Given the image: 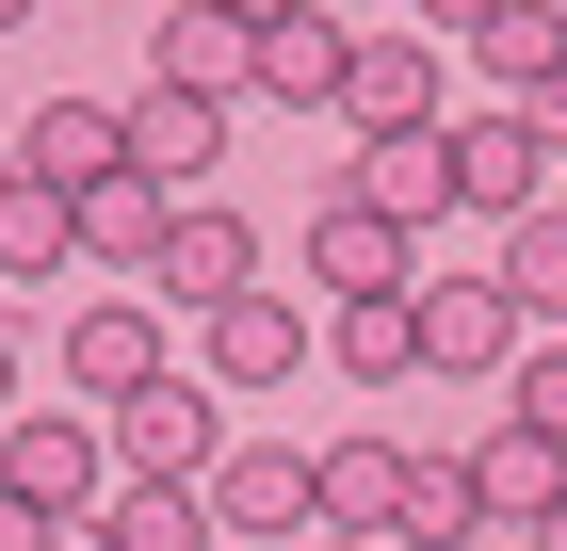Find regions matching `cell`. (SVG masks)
<instances>
[{
    "label": "cell",
    "instance_id": "cell-36",
    "mask_svg": "<svg viewBox=\"0 0 567 551\" xmlns=\"http://www.w3.org/2000/svg\"><path fill=\"white\" fill-rule=\"evenodd\" d=\"M341 17H357V0H341Z\"/></svg>",
    "mask_w": 567,
    "mask_h": 551
},
{
    "label": "cell",
    "instance_id": "cell-4",
    "mask_svg": "<svg viewBox=\"0 0 567 551\" xmlns=\"http://www.w3.org/2000/svg\"><path fill=\"white\" fill-rule=\"evenodd\" d=\"M114 455H131V470H163V487H212L227 422H212V389H195V374H146L131 406H114Z\"/></svg>",
    "mask_w": 567,
    "mask_h": 551
},
{
    "label": "cell",
    "instance_id": "cell-16",
    "mask_svg": "<svg viewBox=\"0 0 567 551\" xmlns=\"http://www.w3.org/2000/svg\"><path fill=\"white\" fill-rule=\"evenodd\" d=\"M146 82L244 98V82H260V17H227V0H178V17H163V65H146Z\"/></svg>",
    "mask_w": 567,
    "mask_h": 551
},
{
    "label": "cell",
    "instance_id": "cell-26",
    "mask_svg": "<svg viewBox=\"0 0 567 551\" xmlns=\"http://www.w3.org/2000/svg\"><path fill=\"white\" fill-rule=\"evenodd\" d=\"M49 535H65V519H49V503H17V487H0V551H49Z\"/></svg>",
    "mask_w": 567,
    "mask_h": 551
},
{
    "label": "cell",
    "instance_id": "cell-2",
    "mask_svg": "<svg viewBox=\"0 0 567 551\" xmlns=\"http://www.w3.org/2000/svg\"><path fill=\"white\" fill-rule=\"evenodd\" d=\"M212 519H227V535H308V519H324V455L227 438V455H212Z\"/></svg>",
    "mask_w": 567,
    "mask_h": 551
},
{
    "label": "cell",
    "instance_id": "cell-33",
    "mask_svg": "<svg viewBox=\"0 0 567 551\" xmlns=\"http://www.w3.org/2000/svg\"><path fill=\"white\" fill-rule=\"evenodd\" d=\"M0 389H17V340H0Z\"/></svg>",
    "mask_w": 567,
    "mask_h": 551
},
{
    "label": "cell",
    "instance_id": "cell-15",
    "mask_svg": "<svg viewBox=\"0 0 567 551\" xmlns=\"http://www.w3.org/2000/svg\"><path fill=\"white\" fill-rule=\"evenodd\" d=\"M341 114H357V130H437V49H422V33H357Z\"/></svg>",
    "mask_w": 567,
    "mask_h": 551
},
{
    "label": "cell",
    "instance_id": "cell-29",
    "mask_svg": "<svg viewBox=\"0 0 567 551\" xmlns=\"http://www.w3.org/2000/svg\"><path fill=\"white\" fill-rule=\"evenodd\" d=\"M519 551H567V487H551V503H535V519H519Z\"/></svg>",
    "mask_w": 567,
    "mask_h": 551
},
{
    "label": "cell",
    "instance_id": "cell-11",
    "mask_svg": "<svg viewBox=\"0 0 567 551\" xmlns=\"http://www.w3.org/2000/svg\"><path fill=\"white\" fill-rule=\"evenodd\" d=\"M195 325H212V389H276V374L308 357V308L276 293V276H260V293H227V308H195Z\"/></svg>",
    "mask_w": 567,
    "mask_h": 551
},
{
    "label": "cell",
    "instance_id": "cell-22",
    "mask_svg": "<svg viewBox=\"0 0 567 551\" xmlns=\"http://www.w3.org/2000/svg\"><path fill=\"white\" fill-rule=\"evenodd\" d=\"M390 535H405V551H471V535H486L471 455H422V470H405V519H390Z\"/></svg>",
    "mask_w": 567,
    "mask_h": 551
},
{
    "label": "cell",
    "instance_id": "cell-8",
    "mask_svg": "<svg viewBox=\"0 0 567 551\" xmlns=\"http://www.w3.org/2000/svg\"><path fill=\"white\" fill-rule=\"evenodd\" d=\"M535 195H551V146H535V114H454V212H503V227H519Z\"/></svg>",
    "mask_w": 567,
    "mask_h": 551
},
{
    "label": "cell",
    "instance_id": "cell-32",
    "mask_svg": "<svg viewBox=\"0 0 567 551\" xmlns=\"http://www.w3.org/2000/svg\"><path fill=\"white\" fill-rule=\"evenodd\" d=\"M17 17H33V0H0V33H17Z\"/></svg>",
    "mask_w": 567,
    "mask_h": 551
},
{
    "label": "cell",
    "instance_id": "cell-18",
    "mask_svg": "<svg viewBox=\"0 0 567 551\" xmlns=\"http://www.w3.org/2000/svg\"><path fill=\"white\" fill-rule=\"evenodd\" d=\"M212 487H163V470H131L114 503H97V551H212Z\"/></svg>",
    "mask_w": 567,
    "mask_h": 551
},
{
    "label": "cell",
    "instance_id": "cell-14",
    "mask_svg": "<svg viewBox=\"0 0 567 551\" xmlns=\"http://www.w3.org/2000/svg\"><path fill=\"white\" fill-rule=\"evenodd\" d=\"M131 163L195 195V178L227 163V98H195V82H146V98H131Z\"/></svg>",
    "mask_w": 567,
    "mask_h": 551
},
{
    "label": "cell",
    "instance_id": "cell-17",
    "mask_svg": "<svg viewBox=\"0 0 567 551\" xmlns=\"http://www.w3.org/2000/svg\"><path fill=\"white\" fill-rule=\"evenodd\" d=\"M471 487H486V519H503V535H519V519H535V503H551V487H567V438H551V422H519V406H503V422L471 438Z\"/></svg>",
    "mask_w": 567,
    "mask_h": 551
},
{
    "label": "cell",
    "instance_id": "cell-5",
    "mask_svg": "<svg viewBox=\"0 0 567 551\" xmlns=\"http://www.w3.org/2000/svg\"><path fill=\"white\" fill-rule=\"evenodd\" d=\"M308 276L324 293H422V227H390L373 195H324L308 212Z\"/></svg>",
    "mask_w": 567,
    "mask_h": 551
},
{
    "label": "cell",
    "instance_id": "cell-34",
    "mask_svg": "<svg viewBox=\"0 0 567 551\" xmlns=\"http://www.w3.org/2000/svg\"><path fill=\"white\" fill-rule=\"evenodd\" d=\"M0 276H17V259H0Z\"/></svg>",
    "mask_w": 567,
    "mask_h": 551
},
{
    "label": "cell",
    "instance_id": "cell-7",
    "mask_svg": "<svg viewBox=\"0 0 567 551\" xmlns=\"http://www.w3.org/2000/svg\"><path fill=\"white\" fill-rule=\"evenodd\" d=\"M341 195H373V212H390V227L454 212V114H437V130H357V163H341Z\"/></svg>",
    "mask_w": 567,
    "mask_h": 551
},
{
    "label": "cell",
    "instance_id": "cell-23",
    "mask_svg": "<svg viewBox=\"0 0 567 551\" xmlns=\"http://www.w3.org/2000/svg\"><path fill=\"white\" fill-rule=\"evenodd\" d=\"M486 82H503V98H535V82H551V65H567V17H551V0H503V17H486Z\"/></svg>",
    "mask_w": 567,
    "mask_h": 551
},
{
    "label": "cell",
    "instance_id": "cell-30",
    "mask_svg": "<svg viewBox=\"0 0 567 551\" xmlns=\"http://www.w3.org/2000/svg\"><path fill=\"white\" fill-rule=\"evenodd\" d=\"M308 551H390V535H308Z\"/></svg>",
    "mask_w": 567,
    "mask_h": 551
},
{
    "label": "cell",
    "instance_id": "cell-25",
    "mask_svg": "<svg viewBox=\"0 0 567 551\" xmlns=\"http://www.w3.org/2000/svg\"><path fill=\"white\" fill-rule=\"evenodd\" d=\"M503 406H519V422H551V438H567V340H535L519 374H503Z\"/></svg>",
    "mask_w": 567,
    "mask_h": 551
},
{
    "label": "cell",
    "instance_id": "cell-13",
    "mask_svg": "<svg viewBox=\"0 0 567 551\" xmlns=\"http://www.w3.org/2000/svg\"><path fill=\"white\" fill-rule=\"evenodd\" d=\"M163 293H178V308L260 293V227H244V212H195V195H178V227H163Z\"/></svg>",
    "mask_w": 567,
    "mask_h": 551
},
{
    "label": "cell",
    "instance_id": "cell-1",
    "mask_svg": "<svg viewBox=\"0 0 567 551\" xmlns=\"http://www.w3.org/2000/svg\"><path fill=\"white\" fill-rule=\"evenodd\" d=\"M535 308L503 276H422V374H519Z\"/></svg>",
    "mask_w": 567,
    "mask_h": 551
},
{
    "label": "cell",
    "instance_id": "cell-24",
    "mask_svg": "<svg viewBox=\"0 0 567 551\" xmlns=\"http://www.w3.org/2000/svg\"><path fill=\"white\" fill-rule=\"evenodd\" d=\"M503 293H519L535 325H567V212H551V195H535V212L503 227Z\"/></svg>",
    "mask_w": 567,
    "mask_h": 551
},
{
    "label": "cell",
    "instance_id": "cell-12",
    "mask_svg": "<svg viewBox=\"0 0 567 551\" xmlns=\"http://www.w3.org/2000/svg\"><path fill=\"white\" fill-rule=\"evenodd\" d=\"M17 163H33L49 195H82V178H114V163H131V114H114V98H33Z\"/></svg>",
    "mask_w": 567,
    "mask_h": 551
},
{
    "label": "cell",
    "instance_id": "cell-35",
    "mask_svg": "<svg viewBox=\"0 0 567 551\" xmlns=\"http://www.w3.org/2000/svg\"><path fill=\"white\" fill-rule=\"evenodd\" d=\"M551 17H567V0H551Z\"/></svg>",
    "mask_w": 567,
    "mask_h": 551
},
{
    "label": "cell",
    "instance_id": "cell-20",
    "mask_svg": "<svg viewBox=\"0 0 567 551\" xmlns=\"http://www.w3.org/2000/svg\"><path fill=\"white\" fill-rule=\"evenodd\" d=\"M405 438H324V519H341V535H390L405 519Z\"/></svg>",
    "mask_w": 567,
    "mask_h": 551
},
{
    "label": "cell",
    "instance_id": "cell-19",
    "mask_svg": "<svg viewBox=\"0 0 567 551\" xmlns=\"http://www.w3.org/2000/svg\"><path fill=\"white\" fill-rule=\"evenodd\" d=\"M324 357H341L357 389H405V374H422V293H341Z\"/></svg>",
    "mask_w": 567,
    "mask_h": 551
},
{
    "label": "cell",
    "instance_id": "cell-28",
    "mask_svg": "<svg viewBox=\"0 0 567 551\" xmlns=\"http://www.w3.org/2000/svg\"><path fill=\"white\" fill-rule=\"evenodd\" d=\"M405 17H437V33H486V17H503V0H405Z\"/></svg>",
    "mask_w": 567,
    "mask_h": 551
},
{
    "label": "cell",
    "instance_id": "cell-6",
    "mask_svg": "<svg viewBox=\"0 0 567 551\" xmlns=\"http://www.w3.org/2000/svg\"><path fill=\"white\" fill-rule=\"evenodd\" d=\"M341 65H357V17H341V0H292V17H260V82H244V98L341 114Z\"/></svg>",
    "mask_w": 567,
    "mask_h": 551
},
{
    "label": "cell",
    "instance_id": "cell-9",
    "mask_svg": "<svg viewBox=\"0 0 567 551\" xmlns=\"http://www.w3.org/2000/svg\"><path fill=\"white\" fill-rule=\"evenodd\" d=\"M146 374H163V308H131V293H97L82 325H65V389H82V406H131Z\"/></svg>",
    "mask_w": 567,
    "mask_h": 551
},
{
    "label": "cell",
    "instance_id": "cell-27",
    "mask_svg": "<svg viewBox=\"0 0 567 551\" xmlns=\"http://www.w3.org/2000/svg\"><path fill=\"white\" fill-rule=\"evenodd\" d=\"M519 114H535V146H567V65H551V82L519 98Z\"/></svg>",
    "mask_w": 567,
    "mask_h": 551
},
{
    "label": "cell",
    "instance_id": "cell-21",
    "mask_svg": "<svg viewBox=\"0 0 567 551\" xmlns=\"http://www.w3.org/2000/svg\"><path fill=\"white\" fill-rule=\"evenodd\" d=\"M0 259L49 276V259H82V195H49L33 163H0Z\"/></svg>",
    "mask_w": 567,
    "mask_h": 551
},
{
    "label": "cell",
    "instance_id": "cell-10",
    "mask_svg": "<svg viewBox=\"0 0 567 551\" xmlns=\"http://www.w3.org/2000/svg\"><path fill=\"white\" fill-rule=\"evenodd\" d=\"M163 227H178V178H146V163L82 178V259H114V276H163Z\"/></svg>",
    "mask_w": 567,
    "mask_h": 551
},
{
    "label": "cell",
    "instance_id": "cell-3",
    "mask_svg": "<svg viewBox=\"0 0 567 551\" xmlns=\"http://www.w3.org/2000/svg\"><path fill=\"white\" fill-rule=\"evenodd\" d=\"M97 470H114V422H65V406H33V422H0V487L49 519H97Z\"/></svg>",
    "mask_w": 567,
    "mask_h": 551
},
{
    "label": "cell",
    "instance_id": "cell-31",
    "mask_svg": "<svg viewBox=\"0 0 567 551\" xmlns=\"http://www.w3.org/2000/svg\"><path fill=\"white\" fill-rule=\"evenodd\" d=\"M227 17H292V0H227Z\"/></svg>",
    "mask_w": 567,
    "mask_h": 551
}]
</instances>
